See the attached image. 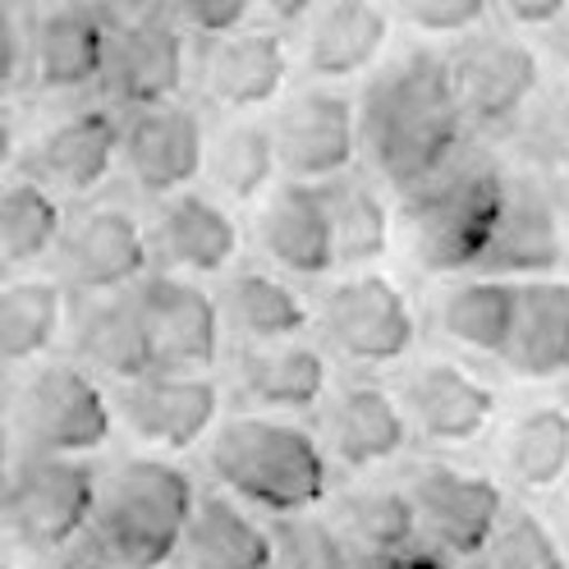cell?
Instances as JSON below:
<instances>
[{
    "mask_svg": "<svg viewBox=\"0 0 569 569\" xmlns=\"http://www.w3.org/2000/svg\"><path fill=\"white\" fill-rule=\"evenodd\" d=\"M363 157L372 174L400 198L427 184L469 142V120L459 111L450 56L409 47L372 69L359 97Z\"/></svg>",
    "mask_w": 569,
    "mask_h": 569,
    "instance_id": "6da1fadb",
    "label": "cell"
},
{
    "mask_svg": "<svg viewBox=\"0 0 569 569\" xmlns=\"http://www.w3.org/2000/svg\"><path fill=\"white\" fill-rule=\"evenodd\" d=\"M207 469L248 510L271 519L308 515L331 491V455L322 437L280 413H234L207 446Z\"/></svg>",
    "mask_w": 569,
    "mask_h": 569,
    "instance_id": "7a4b0ae2",
    "label": "cell"
},
{
    "mask_svg": "<svg viewBox=\"0 0 569 569\" xmlns=\"http://www.w3.org/2000/svg\"><path fill=\"white\" fill-rule=\"evenodd\" d=\"M510 198V170L487 148H459L450 166L405 193V221L413 239V262L427 276H469L482 267L501 230Z\"/></svg>",
    "mask_w": 569,
    "mask_h": 569,
    "instance_id": "3957f363",
    "label": "cell"
},
{
    "mask_svg": "<svg viewBox=\"0 0 569 569\" xmlns=\"http://www.w3.org/2000/svg\"><path fill=\"white\" fill-rule=\"evenodd\" d=\"M198 510L193 478L161 455H133L101 478L92 542L120 569H166Z\"/></svg>",
    "mask_w": 569,
    "mask_h": 569,
    "instance_id": "277c9868",
    "label": "cell"
},
{
    "mask_svg": "<svg viewBox=\"0 0 569 569\" xmlns=\"http://www.w3.org/2000/svg\"><path fill=\"white\" fill-rule=\"evenodd\" d=\"M14 437L28 455H97L116 432V405L101 381L74 359H42L14 390Z\"/></svg>",
    "mask_w": 569,
    "mask_h": 569,
    "instance_id": "5b68a950",
    "label": "cell"
},
{
    "mask_svg": "<svg viewBox=\"0 0 569 569\" xmlns=\"http://www.w3.org/2000/svg\"><path fill=\"white\" fill-rule=\"evenodd\" d=\"M97 496L101 478L92 473L88 459L23 455L10 487L0 491V519H6V532H14L28 551L56 556L92 528Z\"/></svg>",
    "mask_w": 569,
    "mask_h": 569,
    "instance_id": "8992f818",
    "label": "cell"
},
{
    "mask_svg": "<svg viewBox=\"0 0 569 569\" xmlns=\"http://www.w3.org/2000/svg\"><path fill=\"white\" fill-rule=\"evenodd\" d=\"M317 327L327 345L353 368L405 363L418 345L413 299L381 271H349L317 303Z\"/></svg>",
    "mask_w": 569,
    "mask_h": 569,
    "instance_id": "52a82bcc",
    "label": "cell"
},
{
    "mask_svg": "<svg viewBox=\"0 0 569 569\" xmlns=\"http://www.w3.org/2000/svg\"><path fill=\"white\" fill-rule=\"evenodd\" d=\"M60 280L83 299L97 295H129L152 271L157 248L152 230L124 202H92L79 217H69L64 239L56 248Z\"/></svg>",
    "mask_w": 569,
    "mask_h": 569,
    "instance_id": "ba28073f",
    "label": "cell"
},
{
    "mask_svg": "<svg viewBox=\"0 0 569 569\" xmlns=\"http://www.w3.org/2000/svg\"><path fill=\"white\" fill-rule=\"evenodd\" d=\"M405 487H409V501L418 510L422 542L450 560H478L491 547L501 519L510 515L501 482L478 473V469L441 465V459L418 465Z\"/></svg>",
    "mask_w": 569,
    "mask_h": 569,
    "instance_id": "9c48e42d",
    "label": "cell"
},
{
    "mask_svg": "<svg viewBox=\"0 0 569 569\" xmlns=\"http://www.w3.org/2000/svg\"><path fill=\"white\" fill-rule=\"evenodd\" d=\"M450 79L469 129L510 133V124L542 92V56L515 32H473L450 56Z\"/></svg>",
    "mask_w": 569,
    "mask_h": 569,
    "instance_id": "30bf717a",
    "label": "cell"
},
{
    "mask_svg": "<svg viewBox=\"0 0 569 569\" xmlns=\"http://www.w3.org/2000/svg\"><path fill=\"white\" fill-rule=\"evenodd\" d=\"M271 129L284 180L327 184L349 174L353 161L363 157L359 101L331 83H308L295 97H284Z\"/></svg>",
    "mask_w": 569,
    "mask_h": 569,
    "instance_id": "8fae6325",
    "label": "cell"
},
{
    "mask_svg": "<svg viewBox=\"0 0 569 569\" xmlns=\"http://www.w3.org/2000/svg\"><path fill=\"white\" fill-rule=\"evenodd\" d=\"M142 327L152 336L157 363L170 372H211L226 349V308L202 290V280L180 271H148L133 284Z\"/></svg>",
    "mask_w": 569,
    "mask_h": 569,
    "instance_id": "7c38bea8",
    "label": "cell"
},
{
    "mask_svg": "<svg viewBox=\"0 0 569 569\" xmlns=\"http://www.w3.org/2000/svg\"><path fill=\"white\" fill-rule=\"evenodd\" d=\"M28 74L38 92L69 97L92 83H106V64L116 47V23L97 0H47L28 19Z\"/></svg>",
    "mask_w": 569,
    "mask_h": 569,
    "instance_id": "4fadbf2b",
    "label": "cell"
},
{
    "mask_svg": "<svg viewBox=\"0 0 569 569\" xmlns=\"http://www.w3.org/2000/svg\"><path fill=\"white\" fill-rule=\"evenodd\" d=\"M221 386L211 372H152L120 390V422L161 455H180L202 446L221 427Z\"/></svg>",
    "mask_w": 569,
    "mask_h": 569,
    "instance_id": "5bb4252c",
    "label": "cell"
},
{
    "mask_svg": "<svg viewBox=\"0 0 569 569\" xmlns=\"http://www.w3.org/2000/svg\"><path fill=\"white\" fill-rule=\"evenodd\" d=\"M120 170L138 193L170 198L193 189L207 174V129L202 116L180 97L161 106H138L124 116V161Z\"/></svg>",
    "mask_w": 569,
    "mask_h": 569,
    "instance_id": "9a60e30c",
    "label": "cell"
},
{
    "mask_svg": "<svg viewBox=\"0 0 569 569\" xmlns=\"http://www.w3.org/2000/svg\"><path fill=\"white\" fill-rule=\"evenodd\" d=\"M124 161V116L111 106H83L51 124L32 152L23 157V170L42 180L60 198H92L111 184V174Z\"/></svg>",
    "mask_w": 569,
    "mask_h": 569,
    "instance_id": "2e32d148",
    "label": "cell"
},
{
    "mask_svg": "<svg viewBox=\"0 0 569 569\" xmlns=\"http://www.w3.org/2000/svg\"><path fill=\"white\" fill-rule=\"evenodd\" d=\"M198 69H202V88L211 101L226 106L230 116H253L284 97L290 74H295V51H290L284 28L248 23L230 32V38H211Z\"/></svg>",
    "mask_w": 569,
    "mask_h": 569,
    "instance_id": "e0dca14e",
    "label": "cell"
},
{
    "mask_svg": "<svg viewBox=\"0 0 569 569\" xmlns=\"http://www.w3.org/2000/svg\"><path fill=\"white\" fill-rule=\"evenodd\" d=\"M405 413L413 437L459 450V446H473L491 432L496 409H501V396L496 386L482 381L478 372H469L465 363H450V359H427L405 377Z\"/></svg>",
    "mask_w": 569,
    "mask_h": 569,
    "instance_id": "ac0fdd59",
    "label": "cell"
},
{
    "mask_svg": "<svg viewBox=\"0 0 569 569\" xmlns=\"http://www.w3.org/2000/svg\"><path fill=\"white\" fill-rule=\"evenodd\" d=\"M189 64H193L189 60V32L161 6L152 14L116 28L111 64H106V88H111V101H120L124 111L180 101L184 83H189Z\"/></svg>",
    "mask_w": 569,
    "mask_h": 569,
    "instance_id": "d6986e66",
    "label": "cell"
},
{
    "mask_svg": "<svg viewBox=\"0 0 569 569\" xmlns=\"http://www.w3.org/2000/svg\"><path fill=\"white\" fill-rule=\"evenodd\" d=\"M152 248L166 271L207 280V276H226L239 262L243 230H239L234 207L226 198L184 189V193H170L157 202Z\"/></svg>",
    "mask_w": 569,
    "mask_h": 569,
    "instance_id": "ffe728a7",
    "label": "cell"
},
{
    "mask_svg": "<svg viewBox=\"0 0 569 569\" xmlns=\"http://www.w3.org/2000/svg\"><path fill=\"white\" fill-rule=\"evenodd\" d=\"M258 243L262 258L284 276L299 280L331 276L340 262H336V234L322 184L280 180L258 207Z\"/></svg>",
    "mask_w": 569,
    "mask_h": 569,
    "instance_id": "44dd1931",
    "label": "cell"
},
{
    "mask_svg": "<svg viewBox=\"0 0 569 569\" xmlns=\"http://www.w3.org/2000/svg\"><path fill=\"white\" fill-rule=\"evenodd\" d=\"M413 437L405 400L377 381H349L322 405V446L336 465L363 473L405 455Z\"/></svg>",
    "mask_w": 569,
    "mask_h": 569,
    "instance_id": "7402d4cb",
    "label": "cell"
},
{
    "mask_svg": "<svg viewBox=\"0 0 569 569\" xmlns=\"http://www.w3.org/2000/svg\"><path fill=\"white\" fill-rule=\"evenodd\" d=\"M390 51V10L381 0H327L308 19L299 69L312 83H349L363 79Z\"/></svg>",
    "mask_w": 569,
    "mask_h": 569,
    "instance_id": "603a6c76",
    "label": "cell"
},
{
    "mask_svg": "<svg viewBox=\"0 0 569 569\" xmlns=\"http://www.w3.org/2000/svg\"><path fill=\"white\" fill-rule=\"evenodd\" d=\"M565 262H569V243L547 198V180L528 170L510 174L506 217L478 271L506 276V280H538V276H556Z\"/></svg>",
    "mask_w": 569,
    "mask_h": 569,
    "instance_id": "cb8c5ba5",
    "label": "cell"
},
{
    "mask_svg": "<svg viewBox=\"0 0 569 569\" xmlns=\"http://www.w3.org/2000/svg\"><path fill=\"white\" fill-rule=\"evenodd\" d=\"M239 390L258 413H312L331 396V359L303 336L280 345H243Z\"/></svg>",
    "mask_w": 569,
    "mask_h": 569,
    "instance_id": "d4e9b609",
    "label": "cell"
},
{
    "mask_svg": "<svg viewBox=\"0 0 569 569\" xmlns=\"http://www.w3.org/2000/svg\"><path fill=\"white\" fill-rule=\"evenodd\" d=\"M74 359L116 386H133L161 372L152 336L142 327L133 290L129 295H97L74 312Z\"/></svg>",
    "mask_w": 569,
    "mask_h": 569,
    "instance_id": "484cf974",
    "label": "cell"
},
{
    "mask_svg": "<svg viewBox=\"0 0 569 569\" xmlns=\"http://www.w3.org/2000/svg\"><path fill=\"white\" fill-rule=\"evenodd\" d=\"M519 290L523 280L487 276V271L455 276L437 299L441 336L469 353H482V359H506L519 322Z\"/></svg>",
    "mask_w": 569,
    "mask_h": 569,
    "instance_id": "4316f807",
    "label": "cell"
},
{
    "mask_svg": "<svg viewBox=\"0 0 569 569\" xmlns=\"http://www.w3.org/2000/svg\"><path fill=\"white\" fill-rule=\"evenodd\" d=\"M174 560L180 569H271L276 538L230 491H202Z\"/></svg>",
    "mask_w": 569,
    "mask_h": 569,
    "instance_id": "83f0119b",
    "label": "cell"
},
{
    "mask_svg": "<svg viewBox=\"0 0 569 569\" xmlns=\"http://www.w3.org/2000/svg\"><path fill=\"white\" fill-rule=\"evenodd\" d=\"M501 363L519 381L569 377V280H560V276L523 280L515 340Z\"/></svg>",
    "mask_w": 569,
    "mask_h": 569,
    "instance_id": "f1b7e54d",
    "label": "cell"
},
{
    "mask_svg": "<svg viewBox=\"0 0 569 569\" xmlns=\"http://www.w3.org/2000/svg\"><path fill=\"white\" fill-rule=\"evenodd\" d=\"M69 327V284L56 276L0 280V363H42Z\"/></svg>",
    "mask_w": 569,
    "mask_h": 569,
    "instance_id": "f546056e",
    "label": "cell"
},
{
    "mask_svg": "<svg viewBox=\"0 0 569 569\" xmlns=\"http://www.w3.org/2000/svg\"><path fill=\"white\" fill-rule=\"evenodd\" d=\"M226 327L243 345H280V340H299L312 327V308L284 276L267 267H243L226 280Z\"/></svg>",
    "mask_w": 569,
    "mask_h": 569,
    "instance_id": "4dcf8cb0",
    "label": "cell"
},
{
    "mask_svg": "<svg viewBox=\"0 0 569 569\" xmlns=\"http://www.w3.org/2000/svg\"><path fill=\"white\" fill-rule=\"evenodd\" d=\"M280 152L271 120L234 116L207 138V180L230 207H253L280 184Z\"/></svg>",
    "mask_w": 569,
    "mask_h": 569,
    "instance_id": "1f68e13d",
    "label": "cell"
},
{
    "mask_svg": "<svg viewBox=\"0 0 569 569\" xmlns=\"http://www.w3.org/2000/svg\"><path fill=\"white\" fill-rule=\"evenodd\" d=\"M64 202L56 189L32 180L28 170L0 180V267L32 271L42 267L64 239Z\"/></svg>",
    "mask_w": 569,
    "mask_h": 569,
    "instance_id": "d6a6232c",
    "label": "cell"
},
{
    "mask_svg": "<svg viewBox=\"0 0 569 569\" xmlns=\"http://www.w3.org/2000/svg\"><path fill=\"white\" fill-rule=\"evenodd\" d=\"M327 211H331V234H336V262L345 271H372L386 248H390V202L386 193L363 180L359 170L340 174L322 184Z\"/></svg>",
    "mask_w": 569,
    "mask_h": 569,
    "instance_id": "836d02e7",
    "label": "cell"
},
{
    "mask_svg": "<svg viewBox=\"0 0 569 569\" xmlns=\"http://www.w3.org/2000/svg\"><path fill=\"white\" fill-rule=\"evenodd\" d=\"M506 469L523 491H556L569 478V405H532L506 432Z\"/></svg>",
    "mask_w": 569,
    "mask_h": 569,
    "instance_id": "e575fe53",
    "label": "cell"
},
{
    "mask_svg": "<svg viewBox=\"0 0 569 569\" xmlns=\"http://www.w3.org/2000/svg\"><path fill=\"white\" fill-rule=\"evenodd\" d=\"M506 142L528 174L547 180L556 170H569V88L542 83V92L528 101V111L510 124Z\"/></svg>",
    "mask_w": 569,
    "mask_h": 569,
    "instance_id": "d590c367",
    "label": "cell"
},
{
    "mask_svg": "<svg viewBox=\"0 0 569 569\" xmlns=\"http://www.w3.org/2000/svg\"><path fill=\"white\" fill-rule=\"evenodd\" d=\"M345 528L363 547V556H386L418 547V510L409 501V487H359L345 501Z\"/></svg>",
    "mask_w": 569,
    "mask_h": 569,
    "instance_id": "8d00e7d4",
    "label": "cell"
},
{
    "mask_svg": "<svg viewBox=\"0 0 569 569\" xmlns=\"http://www.w3.org/2000/svg\"><path fill=\"white\" fill-rule=\"evenodd\" d=\"M478 560L482 569H569L556 528L532 510H510Z\"/></svg>",
    "mask_w": 569,
    "mask_h": 569,
    "instance_id": "74e56055",
    "label": "cell"
},
{
    "mask_svg": "<svg viewBox=\"0 0 569 569\" xmlns=\"http://www.w3.org/2000/svg\"><path fill=\"white\" fill-rule=\"evenodd\" d=\"M276 569H359L349 556L345 532L322 515H284L271 528Z\"/></svg>",
    "mask_w": 569,
    "mask_h": 569,
    "instance_id": "f35d334b",
    "label": "cell"
},
{
    "mask_svg": "<svg viewBox=\"0 0 569 569\" xmlns=\"http://www.w3.org/2000/svg\"><path fill=\"white\" fill-rule=\"evenodd\" d=\"M400 19L422 38H473L496 14V0H396Z\"/></svg>",
    "mask_w": 569,
    "mask_h": 569,
    "instance_id": "ab89813d",
    "label": "cell"
},
{
    "mask_svg": "<svg viewBox=\"0 0 569 569\" xmlns=\"http://www.w3.org/2000/svg\"><path fill=\"white\" fill-rule=\"evenodd\" d=\"M166 10L174 14L189 38H230V32L248 28L258 14V0H166Z\"/></svg>",
    "mask_w": 569,
    "mask_h": 569,
    "instance_id": "60d3db41",
    "label": "cell"
},
{
    "mask_svg": "<svg viewBox=\"0 0 569 569\" xmlns=\"http://www.w3.org/2000/svg\"><path fill=\"white\" fill-rule=\"evenodd\" d=\"M28 51H32L28 19L19 14L14 0H0V101H6L19 88V79L28 74Z\"/></svg>",
    "mask_w": 569,
    "mask_h": 569,
    "instance_id": "b9f144b4",
    "label": "cell"
},
{
    "mask_svg": "<svg viewBox=\"0 0 569 569\" xmlns=\"http://www.w3.org/2000/svg\"><path fill=\"white\" fill-rule=\"evenodd\" d=\"M515 28H532V32H551L565 14H569V0H496Z\"/></svg>",
    "mask_w": 569,
    "mask_h": 569,
    "instance_id": "7bdbcfd3",
    "label": "cell"
},
{
    "mask_svg": "<svg viewBox=\"0 0 569 569\" xmlns=\"http://www.w3.org/2000/svg\"><path fill=\"white\" fill-rule=\"evenodd\" d=\"M359 569H455V560L432 547H405V551H386V556H363Z\"/></svg>",
    "mask_w": 569,
    "mask_h": 569,
    "instance_id": "ee69618b",
    "label": "cell"
},
{
    "mask_svg": "<svg viewBox=\"0 0 569 569\" xmlns=\"http://www.w3.org/2000/svg\"><path fill=\"white\" fill-rule=\"evenodd\" d=\"M42 569H120V565L106 556L97 542H74V547H64V551L47 556Z\"/></svg>",
    "mask_w": 569,
    "mask_h": 569,
    "instance_id": "f6af8a7d",
    "label": "cell"
},
{
    "mask_svg": "<svg viewBox=\"0 0 569 569\" xmlns=\"http://www.w3.org/2000/svg\"><path fill=\"white\" fill-rule=\"evenodd\" d=\"M327 0H258V10L267 14V23L276 28H295V23H308Z\"/></svg>",
    "mask_w": 569,
    "mask_h": 569,
    "instance_id": "bcb514c9",
    "label": "cell"
},
{
    "mask_svg": "<svg viewBox=\"0 0 569 569\" xmlns=\"http://www.w3.org/2000/svg\"><path fill=\"white\" fill-rule=\"evenodd\" d=\"M97 6H101V14H106V19H111V23L120 28V23H133V19H142V14L161 10L166 0H97Z\"/></svg>",
    "mask_w": 569,
    "mask_h": 569,
    "instance_id": "7dc6e473",
    "label": "cell"
},
{
    "mask_svg": "<svg viewBox=\"0 0 569 569\" xmlns=\"http://www.w3.org/2000/svg\"><path fill=\"white\" fill-rule=\"evenodd\" d=\"M19 161V124H14V111L0 101V180L10 174V166Z\"/></svg>",
    "mask_w": 569,
    "mask_h": 569,
    "instance_id": "c3c4849f",
    "label": "cell"
},
{
    "mask_svg": "<svg viewBox=\"0 0 569 569\" xmlns=\"http://www.w3.org/2000/svg\"><path fill=\"white\" fill-rule=\"evenodd\" d=\"M14 478V418H10V405L0 400V491L10 487Z\"/></svg>",
    "mask_w": 569,
    "mask_h": 569,
    "instance_id": "681fc988",
    "label": "cell"
},
{
    "mask_svg": "<svg viewBox=\"0 0 569 569\" xmlns=\"http://www.w3.org/2000/svg\"><path fill=\"white\" fill-rule=\"evenodd\" d=\"M547 198H551V207H556V221H560L565 243H569V170L547 174Z\"/></svg>",
    "mask_w": 569,
    "mask_h": 569,
    "instance_id": "f907efd6",
    "label": "cell"
},
{
    "mask_svg": "<svg viewBox=\"0 0 569 569\" xmlns=\"http://www.w3.org/2000/svg\"><path fill=\"white\" fill-rule=\"evenodd\" d=\"M547 51H551V60H556V64H565V69H569V14L547 32Z\"/></svg>",
    "mask_w": 569,
    "mask_h": 569,
    "instance_id": "816d5d0a",
    "label": "cell"
},
{
    "mask_svg": "<svg viewBox=\"0 0 569 569\" xmlns=\"http://www.w3.org/2000/svg\"><path fill=\"white\" fill-rule=\"evenodd\" d=\"M0 569H14V565H10V560H6V556H0Z\"/></svg>",
    "mask_w": 569,
    "mask_h": 569,
    "instance_id": "f5cc1de1",
    "label": "cell"
},
{
    "mask_svg": "<svg viewBox=\"0 0 569 569\" xmlns=\"http://www.w3.org/2000/svg\"><path fill=\"white\" fill-rule=\"evenodd\" d=\"M0 532H6V519H0Z\"/></svg>",
    "mask_w": 569,
    "mask_h": 569,
    "instance_id": "db71d44e",
    "label": "cell"
},
{
    "mask_svg": "<svg viewBox=\"0 0 569 569\" xmlns=\"http://www.w3.org/2000/svg\"><path fill=\"white\" fill-rule=\"evenodd\" d=\"M271 569H276V565H271Z\"/></svg>",
    "mask_w": 569,
    "mask_h": 569,
    "instance_id": "11a10c76",
    "label": "cell"
}]
</instances>
